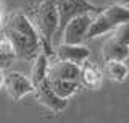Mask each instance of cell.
Returning <instances> with one entry per match:
<instances>
[{"instance_id":"cell-12","label":"cell","mask_w":129,"mask_h":123,"mask_svg":"<svg viewBox=\"0 0 129 123\" xmlns=\"http://www.w3.org/2000/svg\"><path fill=\"white\" fill-rule=\"evenodd\" d=\"M48 62H50V58L42 52L34 58V65L31 68V78H29L34 88L39 83H42L45 78H48Z\"/></svg>"},{"instance_id":"cell-6","label":"cell","mask_w":129,"mask_h":123,"mask_svg":"<svg viewBox=\"0 0 129 123\" xmlns=\"http://www.w3.org/2000/svg\"><path fill=\"white\" fill-rule=\"evenodd\" d=\"M34 94H36V97H37V100L40 102V104L45 105L47 109H50L52 112H55V113L63 112V110L68 107V100L58 97L53 92L48 78H45L42 83H39L37 86H36V88H34Z\"/></svg>"},{"instance_id":"cell-4","label":"cell","mask_w":129,"mask_h":123,"mask_svg":"<svg viewBox=\"0 0 129 123\" xmlns=\"http://www.w3.org/2000/svg\"><path fill=\"white\" fill-rule=\"evenodd\" d=\"M92 16L94 15H81L73 18L66 26L63 28L61 36H60V44H84L87 40V31L90 26Z\"/></svg>"},{"instance_id":"cell-21","label":"cell","mask_w":129,"mask_h":123,"mask_svg":"<svg viewBox=\"0 0 129 123\" xmlns=\"http://www.w3.org/2000/svg\"><path fill=\"white\" fill-rule=\"evenodd\" d=\"M126 7H127V8H129V5H126Z\"/></svg>"},{"instance_id":"cell-7","label":"cell","mask_w":129,"mask_h":123,"mask_svg":"<svg viewBox=\"0 0 129 123\" xmlns=\"http://www.w3.org/2000/svg\"><path fill=\"white\" fill-rule=\"evenodd\" d=\"M53 49H55V55L58 60L76 63L79 67L84 62H87L89 57H90V50L84 44H79V46H74V44H58Z\"/></svg>"},{"instance_id":"cell-14","label":"cell","mask_w":129,"mask_h":123,"mask_svg":"<svg viewBox=\"0 0 129 123\" xmlns=\"http://www.w3.org/2000/svg\"><path fill=\"white\" fill-rule=\"evenodd\" d=\"M115 28L110 24L107 18H105V15L100 11V13H97L92 16V21H90V26H89V31H87V39H95V37H100V36L103 34H108V32H111Z\"/></svg>"},{"instance_id":"cell-16","label":"cell","mask_w":129,"mask_h":123,"mask_svg":"<svg viewBox=\"0 0 129 123\" xmlns=\"http://www.w3.org/2000/svg\"><path fill=\"white\" fill-rule=\"evenodd\" d=\"M16 57L13 47H11L10 40L7 39V36L3 32H0V70L3 67H8V65L13 62V58Z\"/></svg>"},{"instance_id":"cell-5","label":"cell","mask_w":129,"mask_h":123,"mask_svg":"<svg viewBox=\"0 0 129 123\" xmlns=\"http://www.w3.org/2000/svg\"><path fill=\"white\" fill-rule=\"evenodd\" d=\"M3 88L7 89L10 97H13L15 100H19V99H23V97L34 92V86H32L31 79L19 71L7 73L5 79H3Z\"/></svg>"},{"instance_id":"cell-18","label":"cell","mask_w":129,"mask_h":123,"mask_svg":"<svg viewBox=\"0 0 129 123\" xmlns=\"http://www.w3.org/2000/svg\"><path fill=\"white\" fill-rule=\"evenodd\" d=\"M3 79H5V73H3L2 70H0V89L3 88Z\"/></svg>"},{"instance_id":"cell-17","label":"cell","mask_w":129,"mask_h":123,"mask_svg":"<svg viewBox=\"0 0 129 123\" xmlns=\"http://www.w3.org/2000/svg\"><path fill=\"white\" fill-rule=\"evenodd\" d=\"M111 37L116 40V42L123 44V46L129 47V21L119 24L116 29L111 31Z\"/></svg>"},{"instance_id":"cell-15","label":"cell","mask_w":129,"mask_h":123,"mask_svg":"<svg viewBox=\"0 0 129 123\" xmlns=\"http://www.w3.org/2000/svg\"><path fill=\"white\" fill-rule=\"evenodd\" d=\"M50 86L53 89V92L58 97L68 100L70 97H73L76 92L79 91V81H64V79H50Z\"/></svg>"},{"instance_id":"cell-19","label":"cell","mask_w":129,"mask_h":123,"mask_svg":"<svg viewBox=\"0 0 129 123\" xmlns=\"http://www.w3.org/2000/svg\"><path fill=\"white\" fill-rule=\"evenodd\" d=\"M119 3H123V5H129V0H121Z\"/></svg>"},{"instance_id":"cell-1","label":"cell","mask_w":129,"mask_h":123,"mask_svg":"<svg viewBox=\"0 0 129 123\" xmlns=\"http://www.w3.org/2000/svg\"><path fill=\"white\" fill-rule=\"evenodd\" d=\"M3 34L10 40L16 57H21L24 60H34L42 52L37 29L21 11H15L10 15L8 21L5 23Z\"/></svg>"},{"instance_id":"cell-13","label":"cell","mask_w":129,"mask_h":123,"mask_svg":"<svg viewBox=\"0 0 129 123\" xmlns=\"http://www.w3.org/2000/svg\"><path fill=\"white\" fill-rule=\"evenodd\" d=\"M103 76H107L111 81H116V83H123L129 76V68L124 62H116V60L105 62Z\"/></svg>"},{"instance_id":"cell-2","label":"cell","mask_w":129,"mask_h":123,"mask_svg":"<svg viewBox=\"0 0 129 123\" xmlns=\"http://www.w3.org/2000/svg\"><path fill=\"white\" fill-rule=\"evenodd\" d=\"M36 29L40 37V46L47 57L53 54V37L58 29V11H56V0H42L39 3L34 15Z\"/></svg>"},{"instance_id":"cell-20","label":"cell","mask_w":129,"mask_h":123,"mask_svg":"<svg viewBox=\"0 0 129 123\" xmlns=\"http://www.w3.org/2000/svg\"><path fill=\"white\" fill-rule=\"evenodd\" d=\"M0 29H2V8H0Z\"/></svg>"},{"instance_id":"cell-11","label":"cell","mask_w":129,"mask_h":123,"mask_svg":"<svg viewBox=\"0 0 129 123\" xmlns=\"http://www.w3.org/2000/svg\"><path fill=\"white\" fill-rule=\"evenodd\" d=\"M102 13L105 15V18L110 21V24L115 29L119 24L129 21V8L126 5H123V3H111L107 8H103Z\"/></svg>"},{"instance_id":"cell-8","label":"cell","mask_w":129,"mask_h":123,"mask_svg":"<svg viewBox=\"0 0 129 123\" xmlns=\"http://www.w3.org/2000/svg\"><path fill=\"white\" fill-rule=\"evenodd\" d=\"M81 67L76 63L63 62L56 58L55 62H48V78L50 79H64V81H79Z\"/></svg>"},{"instance_id":"cell-9","label":"cell","mask_w":129,"mask_h":123,"mask_svg":"<svg viewBox=\"0 0 129 123\" xmlns=\"http://www.w3.org/2000/svg\"><path fill=\"white\" fill-rule=\"evenodd\" d=\"M103 83V71L90 62H84L79 71V84H84L89 89H99Z\"/></svg>"},{"instance_id":"cell-10","label":"cell","mask_w":129,"mask_h":123,"mask_svg":"<svg viewBox=\"0 0 129 123\" xmlns=\"http://www.w3.org/2000/svg\"><path fill=\"white\" fill-rule=\"evenodd\" d=\"M102 58L105 62H111V60L124 62V60L129 58V47L123 46V44H119V42H116V40L110 36V37L103 42Z\"/></svg>"},{"instance_id":"cell-3","label":"cell","mask_w":129,"mask_h":123,"mask_svg":"<svg viewBox=\"0 0 129 123\" xmlns=\"http://www.w3.org/2000/svg\"><path fill=\"white\" fill-rule=\"evenodd\" d=\"M103 8L97 7L90 0H56V11H58V29L53 37V46L60 44L63 28L71 21L73 18L81 15H97Z\"/></svg>"}]
</instances>
